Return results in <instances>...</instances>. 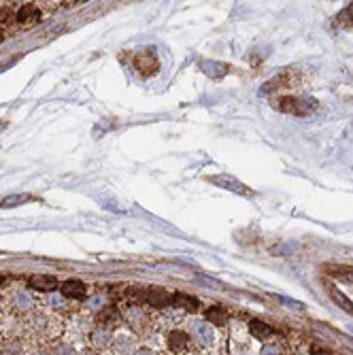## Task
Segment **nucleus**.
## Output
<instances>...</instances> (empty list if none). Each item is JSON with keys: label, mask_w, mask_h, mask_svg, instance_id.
<instances>
[{"label": "nucleus", "mask_w": 353, "mask_h": 355, "mask_svg": "<svg viewBox=\"0 0 353 355\" xmlns=\"http://www.w3.org/2000/svg\"><path fill=\"white\" fill-rule=\"evenodd\" d=\"M123 319L141 336L151 334L153 328L157 326V317H153L147 309H143V304H135V302L128 304V309L123 311Z\"/></svg>", "instance_id": "2"}, {"label": "nucleus", "mask_w": 353, "mask_h": 355, "mask_svg": "<svg viewBox=\"0 0 353 355\" xmlns=\"http://www.w3.org/2000/svg\"><path fill=\"white\" fill-rule=\"evenodd\" d=\"M15 19L19 26H32L41 19V9H37L35 5H21L17 11H15Z\"/></svg>", "instance_id": "8"}, {"label": "nucleus", "mask_w": 353, "mask_h": 355, "mask_svg": "<svg viewBox=\"0 0 353 355\" xmlns=\"http://www.w3.org/2000/svg\"><path fill=\"white\" fill-rule=\"evenodd\" d=\"M191 338H194L198 349H211L215 345V328L211 326V321H191Z\"/></svg>", "instance_id": "3"}, {"label": "nucleus", "mask_w": 353, "mask_h": 355, "mask_svg": "<svg viewBox=\"0 0 353 355\" xmlns=\"http://www.w3.org/2000/svg\"><path fill=\"white\" fill-rule=\"evenodd\" d=\"M338 21H343V24H347V26H351L353 24V5L338 17Z\"/></svg>", "instance_id": "15"}, {"label": "nucleus", "mask_w": 353, "mask_h": 355, "mask_svg": "<svg viewBox=\"0 0 353 355\" xmlns=\"http://www.w3.org/2000/svg\"><path fill=\"white\" fill-rule=\"evenodd\" d=\"M137 67H139V71L145 75V77H149V75H155V71H157V58L153 55V53H141L139 58H137Z\"/></svg>", "instance_id": "10"}, {"label": "nucleus", "mask_w": 353, "mask_h": 355, "mask_svg": "<svg viewBox=\"0 0 353 355\" xmlns=\"http://www.w3.org/2000/svg\"><path fill=\"white\" fill-rule=\"evenodd\" d=\"M273 107L281 113L287 115H309L317 109V101L311 98V96H292V94H285L279 96V98H273Z\"/></svg>", "instance_id": "1"}, {"label": "nucleus", "mask_w": 353, "mask_h": 355, "mask_svg": "<svg viewBox=\"0 0 353 355\" xmlns=\"http://www.w3.org/2000/svg\"><path fill=\"white\" fill-rule=\"evenodd\" d=\"M207 321H211V324H217V326H223L228 321V313L223 311V309L213 306V309L207 311Z\"/></svg>", "instance_id": "13"}, {"label": "nucleus", "mask_w": 353, "mask_h": 355, "mask_svg": "<svg viewBox=\"0 0 353 355\" xmlns=\"http://www.w3.org/2000/svg\"><path fill=\"white\" fill-rule=\"evenodd\" d=\"M249 332L258 340H262V343H268V340H273L277 336V332L270 326L262 324V321H258V319H253L251 324H249Z\"/></svg>", "instance_id": "9"}, {"label": "nucleus", "mask_w": 353, "mask_h": 355, "mask_svg": "<svg viewBox=\"0 0 353 355\" xmlns=\"http://www.w3.org/2000/svg\"><path fill=\"white\" fill-rule=\"evenodd\" d=\"M209 181H211L213 185H219V187H223V189H230V191H234V193H241V196H253V191H251L247 185H243L239 179H234V177H230V175H217V177H209Z\"/></svg>", "instance_id": "5"}, {"label": "nucleus", "mask_w": 353, "mask_h": 355, "mask_svg": "<svg viewBox=\"0 0 353 355\" xmlns=\"http://www.w3.org/2000/svg\"><path fill=\"white\" fill-rule=\"evenodd\" d=\"M32 200V196H9V198H5L3 202H0V209H13V207H17V205H24V202H30Z\"/></svg>", "instance_id": "14"}, {"label": "nucleus", "mask_w": 353, "mask_h": 355, "mask_svg": "<svg viewBox=\"0 0 353 355\" xmlns=\"http://www.w3.org/2000/svg\"><path fill=\"white\" fill-rule=\"evenodd\" d=\"M200 69H203V73H205V75H209L211 79H221L223 75L228 73V69L223 67L221 62H213V60H211V62H209V60L200 62Z\"/></svg>", "instance_id": "11"}, {"label": "nucleus", "mask_w": 353, "mask_h": 355, "mask_svg": "<svg viewBox=\"0 0 353 355\" xmlns=\"http://www.w3.org/2000/svg\"><path fill=\"white\" fill-rule=\"evenodd\" d=\"M60 294H62L64 298H69V300H81V298H85V294H87V285H85L83 281L71 279V281H67V283H62V285H60Z\"/></svg>", "instance_id": "6"}, {"label": "nucleus", "mask_w": 353, "mask_h": 355, "mask_svg": "<svg viewBox=\"0 0 353 355\" xmlns=\"http://www.w3.org/2000/svg\"><path fill=\"white\" fill-rule=\"evenodd\" d=\"M28 287L35 289V292H41V294H49L53 289H58V279L49 277V275H39L28 281Z\"/></svg>", "instance_id": "7"}, {"label": "nucleus", "mask_w": 353, "mask_h": 355, "mask_svg": "<svg viewBox=\"0 0 353 355\" xmlns=\"http://www.w3.org/2000/svg\"><path fill=\"white\" fill-rule=\"evenodd\" d=\"M171 304L177 306V309H183L187 313H194L198 309V300L196 298H191V296H185V294H177L171 298Z\"/></svg>", "instance_id": "12"}, {"label": "nucleus", "mask_w": 353, "mask_h": 355, "mask_svg": "<svg viewBox=\"0 0 353 355\" xmlns=\"http://www.w3.org/2000/svg\"><path fill=\"white\" fill-rule=\"evenodd\" d=\"M166 347L173 351V353H194L198 347L194 343L187 332H181V330H171L169 332V338H166Z\"/></svg>", "instance_id": "4"}, {"label": "nucleus", "mask_w": 353, "mask_h": 355, "mask_svg": "<svg viewBox=\"0 0 353 355\" xmlns=\"http://www.w3.org/2000/svg\"><path fill=\"white\" fill-rule=\"evenodd\" d=\"M3 281H5V277H3V275H0V283H3Z\"/></svg>", "instance_id": "16"}, {"label": "nucleus", "mask_w": 353, "mask_h": 355, "mask_svg": "<svg viewBox=\"0 0 353 355\" xmlns=\"http://www.w3.org/2000/svg\"><path fill=\"white\" fill-rule=\"evenodd\" d=\"M13 3H24V0H13Z\"/></svg>", "instance_id": "17"}]
</instances>
